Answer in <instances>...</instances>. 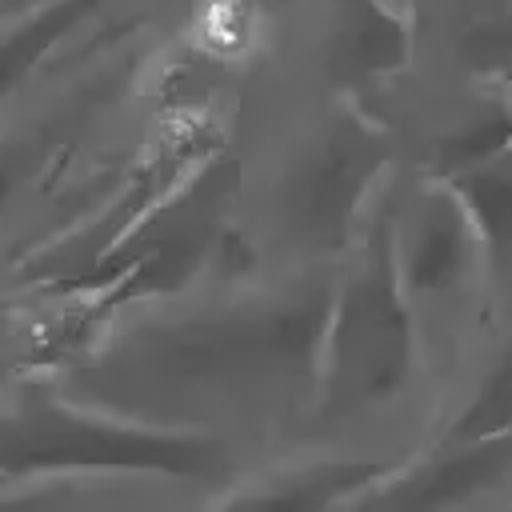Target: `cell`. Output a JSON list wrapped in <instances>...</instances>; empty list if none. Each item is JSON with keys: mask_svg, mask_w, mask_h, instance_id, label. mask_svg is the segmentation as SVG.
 Returning a JSON list of instances; mask_svg holds the SVG:
<instances>
[{"mask_svg": "<svg viewBox=\"0 0 512 512\" xmlns=\"http://www.w3.org/2000/svg\"><path fill=\"white\" fill-rule=\"evenodd\" d=\"M200 28H204V40L212 44V48H236V44H244L248 40V8L240 4V0H216L208 12H204V20H200Z\"/></svg>", "mask_w": 512, "mask_h": 512, "instance_id": "6da1fadb", "label": "cell"}]
</instances>
